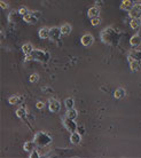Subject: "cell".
I'll list each match as a JSON object with an SVG mask.
<instances>
[{
	"label": "cell",
	"instance_id": "obj_4",
	"mask_svg": "<svg viewBox=\"0 0 141 158\" xmlns=\"http://www.w3.org/2000/svg\"><path fill=\"white\" fill-rule=\"evenodd\" d=\"M62 33H61V29L59 28H51L49 29V39L55 41V40H58L60 38Z\"/></svg>",
	"mask_w": 141,
	"mask_h": 158
},
{
	"label": "cell",
	"instance_id": "obj_16",
	"mask_svg": "<svg viewBox=\"0 0 141 158\" xmlns=\"http://www.w3.org/2000/svg\"><path fill=\"white\" fill-rule=\"evenodd\" d=\"M130 44L132 45V46H139L141 44V37H139L138 35L133 36L131 39H130Z\"/></svg>",
	"mask_w": 141,
	"mask_h": 158
},
{
	"label": "cell",
	"instance_id": "obj_22",
	"mask_svg": "<svg viewBox=\"0 0 141 158\" xmlns=\"http://www.w3.org/2000/svg\"><path fill=\"white\" fill-rule=\"evenodd\" d=\"M64 103H66V107H67L68 109H72L74 106H75V101H74V99H71V98H69V99L66 100Z\"/></svg>",
	"mask_w": 141,
	"mask_h": 158
},
{
	"label": "cell",
	"instance_id": "obj_13",
	"mask_svg": "<svg viewBox=\"0 0 141 158\" xmlns=\"http://www.w3.org/2000/svg\"><path fill=\"white\" fill-rule=\"evenodd\" d=\"M132 7H133V5H132V2H131V0H123V1H122L121 8L123 9V10H127V12H130Z\"/></svg>",
	"mask_w": 141,
	"mask_h": 158
},
{
	"label": "cell",
	"instance_id": "obj_21",
	"mask_svg": "<svg viewBox=\"0 0 141 158\" xmlns=\"http://www.w3.org/2000/svg\"><path fill=\"white\" fill-rule=\"evenodd\" d=\"M25 115H27V109H25V108L22 107L16 110V116H17V117H21V118H22V117H24Z\"/></svg>",
	"mask_w": 141,
	"mask_h": 158
},
{
	"label": "cell",
	"instance_id": "obj_25",
	"mask_svg": "<svg viewBox=\"0 0 141 158\" xmlns=\"http://www.w3.org/2000/svg\"><path fill=\"white\" fill-rule=\"evenodd\" d=\"M38 78H39V76L37 75V73H32V75L30 76V78H29V80H30L31 83H36V81L38 80Z\"/></svg>",
	"mask_w": 141,
	"mask_h": 158
},
{
	"label": "cell",
	"instance_id": "obj_31",
	"mask_svg": "<svg viewBox=\"0 0 141 158\" xmlns=\"http://www.w3.org/2000/svg\"><path fill=\"white\" fill-rule=\"evenodd\" d=\"M0 6H1V8H4V9H6L8 7V5L5 1H0Z\"/></svg>",
	"mask_w": 141,
	"mask_h": 158
},
{
	"label": "cell",
	"instance_id": "obj_27",
	"mask_svg": "<svg viewBox=\"0 0 141 158\" xmlns=\"http://www.w3.org/2000/svg\"><path fill=\"white\" fill-rule=\"evenodd\" d=\"M28 13H29V10H28L25 7H22L19 9V14H20V15H27Z\"/></svg>",
	"mask_w": 141,
	"mask_h": 158
},
{
	"label": "cell",
	"instance_id": "obj_20",
	"mask_svg": "<svg viewBox=\"0 0 141 158\" xmlns=\"http://www.w3.org/2000/svg\"><path fill=\"white\" fill-rule=\"evenodd\" d=\"M67 117L70 119H76V117H77V111L75 110L74 108H72V109H69L67 114Z\"/></svg>",
	"mask_w": 141,
	"mask_h": 158
},
{
	"label": "cell",
	"instance_id": "obj_14",
	"mask_svg": "<svg viewBox=\"0 0 141 158\" xmlns=\"http://www.w3.org/2000/svg\"><path fill=\"white\" fill-rule=\"evenodd\" d=\"M36 148V142H25L23 146V149L27 152H32V151L35 150Z\"/></svg>",
	"mask_w": 141,
	"mask_h": 158
},
{
	"label": "cell",
	"instance_id": "obj_9",
	"mask_svg": "<svg viewBox=\"0 0 141 158\" xmlns=\"http://www.w3.org/2000/svg\"><path fill=\"white\" fill-rule=\"evenodd\" d=\"M80 140H82V134H79L78 132H74L70 136V141L71 143H74V144H78L80 143Z\"/></svg>",
	"mask_w": 141,
	"mask_h": 158
},
{
	"label": "cell",
	"instance_id": "obj_12",
	"mask_svg": "<svg viewBox=\"0 0 141 158\" xmlns=\"http://www.w3.org/2000/svg\"><path fill=\"white\" fill-rule=\"evenodd\" d=\"M140 25H141L140 17H134V19H132L131 23H130V27L133 29V30H137V29H139V28H140Z\"/></svg>",
	"mask_w": 141,
	"mask_h": 158
},
{
	"label": "cell",
	"instance_id": "obj_30",
	"mask_svg": "<svg viewBox=\"0 0 141 158\" xmlns=\"http://www.w3.org/2000/svg\"><path fill=\"white\" fill-rule=\"evenodd\" d=\"M36 107L38 108V109H43V108L45 107V103L41 102V101H39V102H37V104H36Z\"/></svg>",
	"mask_w": 141,
	"mask_h": 158
},
{
	"label": "cell",
	"instance_id": "obj_11",
	"mask_svg": "<svg viewBox=\"0 0 141 158\" xmlns=\"http://www.w3.org/2000/svg\"><path fill=\"white\" fill-rule=\"evenodd\" d=\"M100 14V9H99L98 6H93V7H91L88 9V12H87V15L90 16L91 19L92 17H95V16H98Z\"/></svg>",
	"mask_w": 141,
	"mask_h": 158
},
{
	"label": "cell",
	"instance_id": "obj_5",
	"mask_svg": "<svg viewBox=\"0 0 141 158\" xmlns=\"http://www.w3.org/2000/svg\"><path fill=\"white\" fill-rule=\"evenodd\" d=\"M23 20L24 22H27V23H30V24H35L38 22V17L33 14V13H28L27 15H23Z\"/></svg>",
	"mask_w": 141,
	"mask_h": 158
},
{
	"label": "cell",
	"instance_id": "obj_28",
	"mask_svg": "<svg viewBox=\"0 0 141 158\" xmlns=\"http://www.w3.org/2000/svg\"><path fill=\"white\" fill-rule=\"evenodd\" d=\"M39 156H40V155L38 154V151H36V150H33L31 154L29 155V157H30V158H38Z\"/></svg>",
	"mask_w": 141,
	"mask_h": 158
},
{
	"label": "cell",
	"instance_id": "obj_10",
	"mask_svg": "<svg viewBox=\"0 0 141 158\" xmlns=\"http://www.w3.org/2000/svg\"><path fill=\"white\" fill-rule=\"evenodd\" d=\"M130 69L132 71H138L141 69V61H137V60H133L130 62Z\"/></svg>",
	"mask_w": 141,
	"mask_h": 158
},
{
	"label": "cell",
	"instance_id": "obj_1",
	"mask_svg": "<svg viewBox=\"0 0 141 158\" xmlns=\"http://www.w3.org/2000/svg\"><path fill=\"white\" fill-rule=\"evenodd\" d=\"M27 61H39V62H47L49 60V53L44 51H40V49H33L31 53L27 54V57H25Z\"/></svg>",
	"mask_w": 141,
	"mask_h": 158
},
{
	"label": "cell",
	"instance_id": "obj_19",
	"mask_svg": "<svg viewBox=\"0 0 141 158\" xmlns=\"http://www.w3.org/2000/svg\"><path fill=\"white\" fill-rule=\"evenodd\" d=\"M60 29H61V33H62V35H69L71 32L70 24H64V25H62Z\"/></svg>",
	"mask_w": 141,
	"mask_h": 158
},
{
	"label": "cell",
	"instance_id": "obj_18",
	"mask_svg": "<svg viewBox=\"0 0 141 158\" xmlns=\"http://www.w3.org/2000/svg\"><path fill=\"white\" fill-rule=\"evenodd\" d=\"M32 51H33V47H32L31 44H24L23 46H22V52H23L25 55L29 54V53H31Z\"/></svg>",
	"mask_w": 141,
	"mask_h": 158
},
{
	"label": "cell",
	"instance_id": "obj_2",
	"mask_svg": "<svg viewBox=\"0 0 141 158\" xmlns=\"http://www.w3.org/2000/svg\"><path fill=\"white\" fill-rule=\"evenodd\" d=\"M35 142L39 147H46L52 142V138L48 134L44 133V132H39V133L36 134Z\"/></svg>",
	"mask_w": 141,
	"mask_h": 158
},
{
	"label": "cell",
	"instance_id": "obj_15",
	"mask_svg": "<svg viewBox=\"0 0 141 158\" xmlns=\"http://www.w3.org/2000/svg\"><path fill=\"white\" fill-rule=\"evenodd\" d=\"M39 37L41 39H47L49 38V29L48 28H41L39 30Z\"/></svg>",
	"mask_w": 141,
	"mask_h": 158
},
{
	"label": "cell",
	"instance_id": "obj_29",
	"mask_svg": "<svg viewBox=\"0 0 141 158\" xmlns=\"http://www.w3.org/2000/svg\"><path fill=\"white\" fill-rule=\"evenodd\" d=\"M77 132H78L79 134H84V133H85V128H84V126L77 127Z\"/></svg>",
	"mask_w": 141,
	"mask_h": 158
},
{
	"label": "cell",
	"instance_id": "obj_6",
	"mask_svg": "<svg viewBox=\"0 0 141 158\" xmlns=\"http://www.w3.org/2000/svg\"><path fill=\"white\" fill-rule=\"evenodd\" d=\"M60 109H61V104L58 100L55 99H51L49 100V110L52 112H59Z\"/></svg>",
	"mask_w": 141,
	"mask_h": 158
},
{
	"label": "cell",
	"instance_id": "obj_17",
	"mask_svg": "<svg viewBox=\"0 0 141 158\" xmlns=\"http://www.w3.org/2000/svg\"><path fill=\"white\" fill-rule=\"evenodd\" d=\"M114 96L116 99H123L124 96H125V91H124V88H117L114 93Z\"/></svg>",
	"mask_w": 141,
	"mask_h": 158
},
{
	"label": "cell",
	"instance_id": "obj_8",
	"mask_svg": "<svg viewBox=\"0 0 141 158\" xmlns=\"http://www.w3.org/2000/svg\"><path fill=\"white\" fill-rule=\"evenodd\" d=\"M129 60H130V62H131V61H133V60H137V61H141V51H137V49L132 51L131 53H130Z\"/></svg>",
	"mask_w": 141,
	"mask_h": 158
},
{
	"label": "cell",
	"instance_id": "obj_32",
	"mask_svg": "<svg viewBox=\"0 0 141 158\" xmlns=\"http://www.w3.org/2000/svg\"><path fill=\"white\" fill-rule=\"evenodd\" d=\"M101 4H103V1H102V0H96V2H95L96 6H98V5H101Z\"/></svg>",
	"mask_w": 141,
	"mask_h": 158
},
{
	"label": "cell",
	"instance_id": "obj_23",
	"mask_svg": "<svg viewBox=\"0 0 141 158\" xmlns=\"http://www.w3.org/2000/svg\"><path fill=\"white\" fill-rule=\"evenodd\" d=\"M22 98H19V96H12L9 99V103L11 104H16V103H20V101H22Z\"/></svg>",
	"mask_w": 141,
	"mask_h": 158
},
{
	"label": "cell",
	"instance_id": "obj_26",
	"mask_svg": "<svg viewBox=\"0 0 141 158\" xmlns=\"http://www.w3.org/2000/svg\"><path fill=\"white\" fill-rule=\"evenodd\" d=\"M132 8H133L135 12H138L141 15V4H135V5H133V7H132Z\"/></svg>",
	"mask_w": 141,
	"mask_h": 158
},
{
	"label": "cell",
	"instance_id": "obj_7",
	"mask_svg": "<svg viewBox=\"0 0 141 158\" xmlns=\"http://www.w3.org/2000/svg\"><path fill=\"white\" fill-rule=\"evenodd\" d=\"M80 41H82L84 46H90V45H92L94 43V37L92 35H90V33H87V35H84L82 37Z\"/></svg>",
	"mask_w": 141,
	"mask_h": 158
},
{
	"label": "cell",
	"instance_id": "obj_3",
	"mask_svg": "<svg viewBox=\"0 0 141 158\" xmlns=\"http://www.w3.org/2000/svg\"><path fill=\"white\" fill-rule=\"evenodd\" d=\"M64 126H66V128H67L69 132H71V133H74V132H76L77 131V124L75 123V119H70V118H66L64 119Z\"/></svg>",
	"mask_w": 141,
	"mask_h": 158
},
{
	"label": "cell",
	"instance_id": "obj_24",
	"mask_svg": "<svg viewBox=\"0 0 141 158\" xmlns=\"http://www.w3.org/2000/svg\"><path fill=\"white\" fill-rule=\"evenodd\" d=\"M91 23H92V25L96 27V25H99V24L101 23V20H100L99 16H95V17H92V19H91Z\"/></svg>",
	"mask_w": 141,
	"mask_h": 158
}]
</instances>
